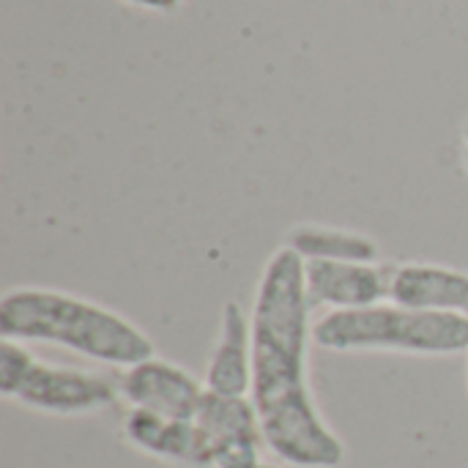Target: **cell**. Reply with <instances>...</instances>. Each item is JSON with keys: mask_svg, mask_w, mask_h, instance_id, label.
<instances>
[{"mask_svg": "<svg viewBox=\"0 0 468 468\" xmlns=\"http://www.w3.org/2000/svg\"><path fill=\"white\" fill-rule=\"evenodd\" d=\"M250 315V400L271 455L288 468H340L346 444L324 420L310 387V346L315 340L304 261L285 244L269 255Z\"/></svg>", "mask_w": 468, "mask_h": 468, "instance_id": "obj_1", "label": "cell"}, {"mask_svg": "<svg viewBox=\"0 0 468 468\" xmlns=\"http://www.w3.org/2000/svg\"><path fill=\"white\" fill-rule=\"evenodd\" d=\"M0 337L47 343L126 370L154 356V340L126 315L58 288L22 285L0 296Z\"/></svg>", "mask_w": 468, "mask_h": 468, "instance_id": "obj_2", "label": "cell"}, {"mask_svg": "<svg viewBox=\"0 0 468 468\" xmlns=\"http://www.w3.org/2000/svg\"><path fill=\"white\" fill-rule=\"evenodd\" d=\"M313 340L318 348L337 354L458 356L468 354V318L381 302L362 310L324 313L313 324Z\"/></svg>", "mask_w": 468, "mask_h": 468, "instance_id": "obj_3", "label": "cell"}, {"mask_svg": "<svg viewBox=\"0 0 468 468\" xmlns=\"http://www.w3.org/2000/svg\"><path fill=\"white\" fill-rule=\"evenodd\" d=\"M0 395L49 417L99 414L121 400L118 376L38 359L16 340H0Z\"/></svg>", "mask_w": 468, "mask_h": 468, "instance_id": "obj_4", "label": "cell"}, {"mask_svg": "<svg viewBox=\"0 0 468 468\" xmlns=\"http://www.w3.org/2000/svg\"><path fill=\"white\" fill-rule=\"evenodd\" d=\"M197 425L206 433L214 468H288L271 455L250 398L206 392Z\"/></svg>", "mask_w": 468, "mask_h": 468, "instance_id": "obj_5", "label": "cell"}, {"mask_svg": "<svg viewBox=\"0 0 468 468\" xmlns=\"http://www.w3.org/2000/svg\"><path fill=\"white\" fill-rule=\"evenodd\" d=\"M118 392L129 409L173 420H197L208 389L186 367L154 354L118 373Z\"/></svg>", "mask_w": 468, "mask_h": 468, "instance_id": "obj_6", "label": "cell"}, {"mask_svg": "<svg viewBox=\"0 0 468 468\" xmlns=\"http://www.w3.org/2000/svg\"><path fill=\"white\" fill-rule=\"evenodd\" d=\"M392 269L381 263H337L310 261L304 263V285L313 310H362L389 302Z\"/></svg>", "mask_w": 468, "mask_h": 468, "instance_id": "obj_7", "label": "cell"}, {"mask_svg": "<svg viewBox=\"0 0 468 468\" xmlns=\"http://www.w3.org/2000/svg\"><path fill=\"white\" fill-rule=\"evenodd\" d=\"M123 439L137 452L170 466L214 468L206 433L197 420H173L129 409L123 417Z\"/></svg>", "mask_w": 468, "mask_h": 468, "instance_id": "obj_8", "label": "cell"}, {"mask_svg": "<svg viewBox=\"0 0 468 468\" xmlns=\"http://www.w3.org/2000/svg\"><path fill=\"white\" fill-rule=\"evenodd\" d=\"M389 302L409 310L468 318V271L428 261H406L389 274Z\"/></svg>", "mask_w": 468, "mask_h": 468, "instance_id": "obj_9", "label": "cell"}, {"mask_svg": "<svg viewBox=\"0 0 468 468\" xmlns=\"http://www.w3.org/2000/svg\"><path fill=\"white\" fill-rule=\"evenodd\" d=\"M203 384L208 392L250 398L252 389V315L228 302L219 315L217 343L206 362Z\"/></svg>", "mask_w": 468, "mask_h": 468, "instance_id": "obj_10", "label": "cell"}, {"mask_svg": "<svg viewBox=\"0 0 468 468\" xmlns=\"http://www.w3.org/2000/svg\"><path fill=\"white\" fill-rule=\"evenodd\" d=\"M285 247L293 250L304 263L337 261V263H378V241L367 233L332 228L318 222L293 225L285 236Z\"/></svg>", "mask_w": 468, "mask_h": 468, "instance_id": "obj_11", "label": "cell"}, {"mask_svg": "<svg viewBox=\"0 0 468 468\" xmlns=\"http://www.w3.org/2000/svg\"><path fill=\"white\" fill-rule=\"evenodd\" d=\"M123 3L137 5V8H145V11H162V14H167V11H176L184 0H123Z\"/></svg>", "mask_w": 468, "mask_h": 468, "instance_id": "obj_12", "label": "cell"}, {"mask_svg": "<svg viewBox=\"0 0 468 468\" xmlns=\"http://www.w3.org/2000/svg\"><path fill=\"white\" fill-rule=\"evenodd\" d=\"M463 137H466V145H468V123H466V129H463Z\"/></svg>", "mask_w": 468, "mask_h": 468, "instance_id": "obj_13", "label": "cell"}, {"mask_svg": "<svg viewBox=\"0 0 468 468\" xmlns=\"http://www.w3.org/2000/svg\"><path fill=\"white\" fill-rule=\"evenodd\" d=\"M463 165H466V173H468V151H466V159H463Z\"/></svg>", "mask_w": 468, "mask_h": 468, "instance_id": "obj_14", "label": "cell"}]
</instances>
